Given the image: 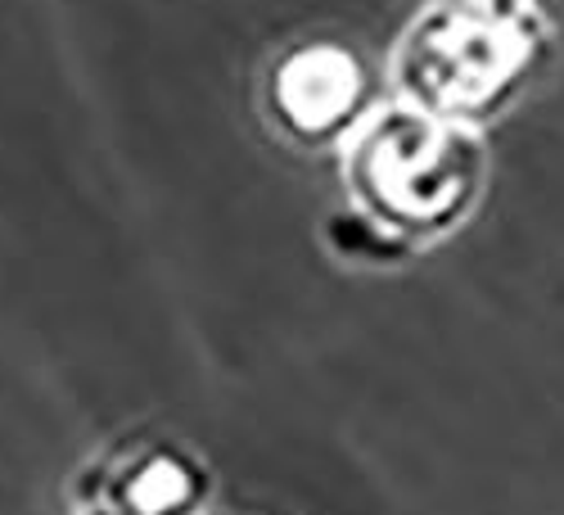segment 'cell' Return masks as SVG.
<instances>
[{"mask_svg": "<svg viewBox=\"0 0 564 515\" xmlns=\"http://www.w3.org/2000/svg\"><path fill=\"white\" fill-rule=\"evenodd\" d=\"M551 41L542 0H434L398 36L389 77L402 105L479 127L538 82Z\"/></svg>", "mask_w": 564, "mask_h": 515, "instance_id": "obj_1", "label": "cell"}, {"mask_svg": "<svg viewBox=\"0 0 564 515\" xmlns=\"http://www.w3.org/2000/svg\"><path fill=\"white\" fill-rule=\"evenodd\" d=\"M344 176L375 217L438 226L475 195L484 176V140L479 127L447 122L398 100L366 114L348 131Z\"/></svg>", "mask_w": 564, "mask_h": 515, "instance_id": "obj_2", "label": "cell"}, {"mask_svg": "<svg viewBox=\"0 0 564 515\" xmlns=\"http://www.w3.org/2000/svg\"><path fill=\"white\" fill-rule=\"evenodd\" d=\"M366 96L370 90L361 60L330 41L294 45L271 64L267 77L271 118L280 122V131L307 140V146L348 136L366 118Z\"/></svg>", "mask_w": 564, "mask_h": 515, "instance_id": "obj_3", "label": "cell"}]
</instances>
